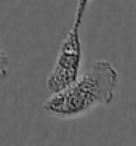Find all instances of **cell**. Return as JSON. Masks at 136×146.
Listing matches in <instances>:
<instances>
[{"label":"cell","instance_id":"cell-4","mask_svg":"<svg viewBox=\"0 0 136 146\" xmlns=\"http://www.w3.org/2000/svg\"><path fill=\"white\" fill-rule=\"evenodd\" d=\"M8 74V56L0 47V79H5Z\"/></svg>","mask_w":136,"mask_h":146},{"label":"cell","instance_id":"cell-1","mask_svg":"<svg viewBox=\"0 0 136 146\" xmlns=\"http://www.w3.org/2000/svg\"><path fill=\"white\" fill-rule=\"evenodd\" d=\"M119 85V72L111 61L96 60L83 74L66 88L51 93L43 103V109L58 119H75L99 106L114 101Z\"/></svg>","mask_w":136,"mask_h":146},{"label":"cell","instance_id":"cell-2","mask_svg":"<svg viewBox=\"0 0 136 146\" xmlns=\"http://www.w3.org/2000/svg\"><path fill=\"white\" fill-rule=\"evenodd\" d=\"M82 60H83V52H82L80 26L72 24L64 40L61 42L56 63L47 77L48 92L56 93L71 85L80 74Z\"/></svg>","mask_w":136,"mask_h":146},{"label":"cell","instance_id":"cell-3","mask_svg":"<svg viewBox=\"0 0 136 146\" xmlns=\"http://www.w3.org/2000/svg\"><path fill=\"white\" fill-rule=\"evenodd\" d=\"M91 3V0H77V8H75V18H74V23L75 26L82 27V21H83V16L86 13V8L88 5Z\"/></svg>","mask_w":136,"mask_h":146}]
</instances>
